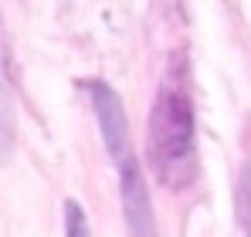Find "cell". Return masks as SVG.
Here are the masks:
<instances>
[{"label": "cell", "mask_w": 251, "mask_h": 237, "mask_svg": "<svg viewBox=\"0 0 251 237\" xmlns=\"http://www.w3.org/2000/svg\"><path fill=\"white\" fill-rule=\"evenodd\" d=\"M82 88H85V95L92 98V112L99 118V132H102L105 153L116 163H123L129 156V122H126L123 98L99 78H85Z\"/></svg>", "instance_id": "7a4b0ae2"}, {"label": "cell", "mask_w": 251, "mask_h": 237, "mask_svg": "<svg viewBox=\"0 0 251 237\" xmlns=\"http://www.w3.org/2000/svg\"><path fill=\"white\" fill-rule=\"evenodd\" d=\"M65 237H92V234H88L85 210L75 203V200H68V203H65Z\"/></svg>", "instance_id": "277c9868"}, {"label": "cell", "mask_w": 251, "mask_h": 237, "mask_svg": "<svg viewBox=\"0 0 251 237\" xmlns=\"http://www.w3.org/2000/svg\"><path fill=\"white\" fill-rule=\"evenodd\" d=\"M119 193H123V213L129 237H160L150 190H146V180H143V169H139L136 156H126L119 163Z\"/></svg>", "instance_id": "3957f363"}, {"label": "cell", "mask_w": 251, "mask_h": 237, "mask_svg": "<svg viewBox=\"0 0 251 237\" xmlns=\"http://www.w3.org/2000/svg\"><path fill=\"white\" fill-rule=\"evenodd\" d=\"M0 132H10V92L3 78V58H0Z\"/></svg>", "instance_id": "8992f818"}, {"label": "cell", "mask_w": 251, "mask_h": 237, "mask_svg": "<svg viewBox=\"0 0 251 237\" xmlns=\"http://www.w3.org/2000/svg\"><path fill=\"white\" fill-rule=\"evenodd\" d=\"M146 159L153 176L167 190H183L197 176V139H194V98H190V61L173 54L163 81L156 88L150 125H146Z\"/></svg>", "instance_id": "6da1fadb"}, {"label": "cell", "mask_w": 251, "mask_h": 237, "mask_svg": "<svg viewBox=\"0 0 251 237\" xmlns=\"http://www.w3.org/2000/svg\"><path fill=\"white\" fill-rule=\"evenodd\" d=\"M238 217H241L245 231L251 234V163L245 166V173L238 180Z\"/></svg>", "instance_id": "5b68a950"}]
</instances>
